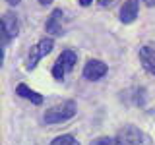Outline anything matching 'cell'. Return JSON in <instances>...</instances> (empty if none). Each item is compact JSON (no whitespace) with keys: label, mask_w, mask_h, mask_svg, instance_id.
Instances as JSON below:
<instances>
[{"label":"cell","mask_w":155,"mask_h":145,"mask_svg":"<svg viewBox=\"0 0 155 145\" xmlns=\"http://www.w3.org/2000/svg\"><path fill=\"white\" fill-rule=\"evenodd\" d=\"M76 103L74 101H64L60 105H54L45 112V122L47 124H58V122H64V120H70L72 116H76Z\"/></svg>","instance_id":"obj_1"},{"label":"cell","mask_w":155,"mask_h":145,"mask_svg":"<svg viewBox=\"0 0 155 145\" xmlns=\"http://www.w3.org/2000/svg\"><path fill=\"white\" fill-rule=\"evenodd\" d=\"M78 62V54L74 50H62V54L56 58L54 66H52V76H54V79L62 81L66 76V72H70L72 68L76 66Z\"/></svg>","instance_id":"obj_2"},{"label":"cell","mask_w":155,"mask_h":145,"mask_svg":"<svg viewBox=\"0 0 155 145\" xmlns=\"http://www.w3.org/2000/svg\"><path fill=\"white\" fill-rule=\"evenodd\" d=\"M52 47H54V41H52L51 37L41 39L35 47H31V52H29V58H27L25 68H27V70H33V68L39 64V60H41L43 56H47L48 52L52 50Z\"/></svg>","instance_id":"obj_3"},{"label":"cell","mask_w":155,"mask_h":145,"mask_svg":"<svg viewBox=\"0 0 155 145\" xmlns=\"http://www.w3.org/2000/svg\"><path fill=\"white\" fill-rule=\"evenodd\" d=\"M118 139L122 141V145H145L149 137L136 126H124L118 132Z\"/></svg>","instance_id":"obj_4"},{"label":"cell","mask_w":155,"mask_h":145,"mask_svg":"<svg viewBox=\"0 0 155 145\" xmlns=\"http://www.w3.org/2000/svg\"><path fill=\"white\" fill-rule=\"evenodd\" d=\"M19 33V21L16 18V14L6 12L2 16V47L8 45L10 39H14Z\"/></svg>","instance_id":"obj_5"},{"label":"cell","mask_w":155,"mask_h":145,"mask_svg":"<svg viewBox=\"0 0 155 145\" xmlns=\"http://www.w3.org/2000/svg\"><path fill=\"white\" fill-rule=\"evenodd\" d=\"M107 64L103 60H97V58H93V60H89L85 64L84 68V77L85 79H89V81H97V79H101L105 74H107Z\"/></svg>","instance_id":"obj_6"},{"label":"cell","mask_w":155,"mask_h":145,"mask_svg":"<svg viewBox=\"0 0 155 145\" xmlns=\"http://www.w3.org/2000/svg\"><path fill=\"white\" fill-rule=\"evenodd\" d=\"M62 10H52V14L48 16V19H47V25H45V29H47V33H51V35H54V37H58V35H62L64 33V27H62Z\"/></svg>","instance_id":"obj_7"},{"label":"cell","mask_w":155,"mask_h":145,"mask_svg":"<svg viewBox=\"0 0 155 145\" xmlns=\"http://www.w3.org/2000/svg\"><path fill=\"white\" fill-rule=\"evenodd\" d=\"M140 60H142V66L145 70L155 76V47L151 45L140 47Z\"/></svg>","instance_id":"obj_8"},{"label":"cell","mask_w":155,"mask_h":145,"mask_svg":"<svg viewBox=\"0 0 155 145\" xmlns=\"http://www.w3.org/2000/svg\"><path fill=\"white\" fill-rule=\"evenodd\" d=\"M136 18H138V0H126L120 8V21L132 23Z\"/></svg>","instance_id":"obj_9"},{"label":"cell","mask_w":155,"mask_h":145,"mask_svg":"<svg viewBox=\"0 0 155 145\" xmlns=\"http://www.w3.org/2000/svg\"><path fill=\"white\" fill-rule=\"evenodd\" d=\"M16 93L19 97H23V99H27V101H31L33 105H41L43 103V95H39L37 91H33V89H29V87L25 83H19L16 87Z\"/></svg>","instance_id":"obj_10"},{"label":"cell","mask_w":155,"mask_h":145,"mask_svg":"<svg viewBox=\"0 0 155 145\" xmlns=\"http://www.w3.org/2000/svg\"><path fill=\"white\" fill-rule=\"evenodd\" d=\"M51 145H80V141L70 134H64V135H58L51 141Z\"/></svg>","instance_id":"obj_11"},{"label":"cell","mask_w":155,"mask_h":145,"mask_svg":"<svg viewBox=\"0 0 155 145\" xmlns=\"http://www.w3.org/2000/svg\"><path fill=\"white\" fill-rule=\"evenodd\" d=\"M91 145H122L118 137H109V135H101V137H97L91 141Z\"/></svg>","instance_id":"obj_12"},{"label":"cell","mask_w":155,"mask_h":145,"mask_svg":"<svg viewBox=\"0 0 155 145\" xmlns=\"http://www.w3.org/2000/svg\"><path fill=\"white\" fill-rule=\"evenodd\" d=\"M93 0H80V6H89Z\"/></svg>","instance_id":"obj_13"},{"label":"cell","mask_w":155,"mask_h":145,"mask_svg":"<svg viewBox=\"0 0 155 145\" xmlns=\"http://www.w3.org/2000/svg\"><path fill=\"white\" fill-rule=\"evenodd\" d=\"M145 6H155V0H142Z\"/></svg>","instance_id":"obj_14"},{"label":"cell","mask_w":155,"mask_h":145,"mask_svg":"<svg viewBox=\"0 0 155 145\" xmlns=\"http://www.w3.org/2000/svg\"><path fill=\"white\" fill-rule=\"evenodd\" d=\"M39 4H43V6H48V4H52V0H37Z\"/></svg>","instance_id":"obj_15"},{"label":"cell","mask_w":155,"mask_h":145,"mask_svg":"<svg viewBox=\"0 0 155 145\" xmlns=\"http://www.w3.org/2000/svg\"><path fill=\"white\" fill-rule=\"evenodd\" d=\"M109 2H110V0H99V4H101V6H107Z\"/></svg>","instance_id":"obj_16"},{"label":"cell","mask_w":155,"mask_h":145,"mask_svg":"<svg viewBox=\"0 0 155 145\" xmlns=\"http://www.w3.org/2000/svg\"><path fill=\"white\" fill-rule=\"evenodd\" d=\"M8 4H12V6H16V4H19V0H8Z\"/></svg>","instance_id":"obj_17"}]
</instances>
